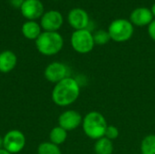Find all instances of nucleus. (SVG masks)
<instances>
[{
    "mask_svg": "<svg viewBox=\"0 0 155 154\" xmlns=\"http://www.w3.org/2000/svg\"><path fill=\"white\" fill-rule=\"evenodd\" d=\"M16 63L17 58L14 52L5 50L0 53V73H10L15 67Z\"/></svg>",
    "mask_w": 155,
    "mask_h": 154,
    "instance_id": "nucleus-13",
    "label": "nucleus"
},
{
    "mask_svg": "<svg viewBox=\"0 0 155 154\" xmlns=\"http://www.w3.org/2000/svg\"><path fill=\"white\" fill-rule=\"evenodd\" d=\"M93 35H94V44L98 45H104L108 44L109 41L111 40L108 31H105L103 29L97 30L96 32H94V34H93Z\"/></svg>",
    "mask_w": 155,
    "mask_h": 154,
    "instance_id": "nucleus-19",
    "label": "nucleus"
},
{
    "mask_svg": "<svg viewBox=\"0 0 155 154\" xmlns=\"http://www.w3.org/2000/svg\"><path fill=\"white\" fill-rule=\"evenodd\" d=\"M154 19L150 8L138 7L132 11L130 15V22L136 26L149 25Z\"/></svg>",
    "mask_w": 155,
    "mask_h": 154,
    "instance_id": "nucleus-12",
    "label": "nucleus"
},
{
    "mask_svg": "<svg viewBox=\"0 0 155 154\" xmlns=\"http://www.w3.org/2000/svg\"><path fill=\"white\" fill-rule=\"evenodd\" d=\"M24 36L30 40H36L41 34V26L35 21H27L22 26Z\"/></svg>",
    "mask_w": 155,
    "mask_h": 154,
    "instance_id": "nucleus-14",
    "label": "nucleus"
},
{
    "mask_svg": "<svg viewBox=\"0 0 155 154\" xmlns=\"http://www.w3.org/2000/svg\"><path fill=\"white\" fill-rule=\"evenodd\" d=\"M94 151L95 154H113L114 152V143L113 141L103 137L95 141Z\"/></svg>",
    "mask_w": 155,
    "mask_h": 154,
    "instance_id": "nucleus-15",
    "label": "nucleus"
},
{
    "mask_svg": "<svg viewBox=\"0 0 155 154\" xmlns=\"http://www.w3.org/2000/svg\"><path fill=\"white\" fill-rule=\"evenodd\" d=\"M25 145V137L19 130H11L3 137V149L11 154L20 152Z\"/></svg>",
    "mask_w": 155,
    "mask_h": 154,
    "instance_id": "nucleus-6",
    "label": "nucleus"
},
{
    "mask_svg": "<svg viewBox=\"0 0 155 154\" xmlns=\"http://www.w3.org/2000/svg\"><path fill=\"white\" fill-rule=\"evenodd\" d=\"M38 154H62L58 145L52 143L51 142H45L39 144L37 148Z\"/></svg>",
    "mask_w": 155,
    "mask_h": 154,
    "instance_id": "nucleus-18",
    "label": "nucleus"
},
{
    "mask_svg": "<svg viewBox=\"0 0 155 154\" xmlns=\"http://www.w3.org/2000/svg\"><path fill=\"white\" fill-rule=\"evenodd\" d=\"M148 34L150 37L155 42V19H153V22L148 25Z\"/></svg>",
    "mask_w": 155,
    "mask_h": 154,
    "instance_id": "nucleus-21",
    "label": "nucleus"
},
{
    "mask_svg": "<svg viewBox=\"0 0 155 154\" xmlns=\"http://www.w3.org/2000/svg\"><path fill=\"white\" fill-rule=\"evenodd\" d=\"M151 11H152L153 15V17H154L155 19V3L153 5V6H152V8H151Z\"/></svg>",
    "mask_w": 155,
    "mask_h": 154,
    "instance_id": "nucleus-22",
    "label": "nucleus"
},
{
    "mask_svg": "<svg viewBox=\"0 0 155 154\" xmlns=\"http://www.w3.org/2000/svg\"><path fill=\"white\" fill-rule=\"evenodd\" d=\"M82 125L85 135L95 141L104 137L108 126L105 117L96 111L88 113L83 118Z\"/></svg>",
    "mask_w": 155,
    "mask_h": 154,
    "instance_id": "nucleus-2",
    "label": "nucleus"
},
{
    "mask_svg": "<svg viewBox=\"0 0 155 154\" xmlns=\"http://www.w3.org/2000/svg\"><path fill=\"white\" fill-rule=\"evenodd\" d=\"M3 149V137L0 136V150Z\"/></svg>",
    "mask_w": 155,
    "mask_h": 154,
    "instance_id": "nucleus-24",
    "label": "nucleus"
},
{
    "mask_svg": "<svg viewBox=\"0 0 155 154\" xmlns=\"http://www.w3.org/2000/svg\"><path fill=\"white\" fill-rule=\"evenodd\" d=\"M139 154H142V153H139Z\"/></svg>",
    "mask_w": 155,
    "mask_h": 154,
    "instance_id": "nucleus-25",
    "label": "nucleus"
},
{
    "mask_svg": "<svg viewBox=\"0 0 155 154\" xmlns=\"http://www.w3.org/2000/svg\"><path fill=\"white\" fill-rule=\"evenodd\" d=\"M79 95L80 85L78 82L69 76L55 84L52 91V100L54 104L60 107L73 104L78 99Z\"/></svg>",
    "mask_w": 155,
    "mask_h": 154,
    "instance_id": "nucleus-1",
    "label": "nucleus"
},
{
    "mask_svg": "<svg viewBox=\"0 0 155 154\" xmlns=\"http://www.w3.org/2000/svg\"><path fill=\"white\" fill-rule=\"evenodd\" d=\"M64 19L60 12L51 10L45 12L41 19V27L46 32H56L63 25Z\"/></svg>",
    "mask_w": 155,
    "mask_h": 154,
    "instance_id": "nucleus-9",
    "label": "nucleus"
},
{
    "mask_svg": "<svg viewBox=\"0 0 155 154\" xmlns=\"http://www.w3.org/2000/svg\"><path fill=\"white\" fill-rule=\"evenodd\" d=\"M0 154H11L10 152H8L7 151H5V149H1L0 150Z\"/></svg>",
    "mask_w": 155,
    "mask_h": 154,
    "instance_id": "nucleus-23",
    "label": "nucleus"
},
{
    "mask_svg": "<svg viewBox=\"0 0 155 154\" xmlns=\"http://www.w3.org/2000/svg\"><path fill=\"white\" fill-rule=\"evenodd\" d=\"M68 22L75 30L87 29L90 19L87 12L82 8H74L68 14Z\"/></svg>",
    "mask_w": 155,
    "mask_h": 154,
    "instance_id": "nucleus-11",
    "label": "nucleus"
},
{
    "mask_svg": "<svg viewBox=\"0 0 155 154\" xmlns=\"http://www.w3.org/2000/svg\"><path fill=\"white\" fill-rule=\"evenodd\" d=\"M83 123L82 115L74 110H67L58 117V125L65 131H73L78 128Z\"/></svg>",
    "mask_w": 155,
    "mask_h": 154,
    "instance_id": "nucleus-8",
    "label": "nucleus"
},
{
    "mask_svg": "<svg viewBox=\"0 0 155 154\" xmlns=\"http://www.w3.org/2000/svg\"><path fill=\"white\" fill-rule=\"evenodd\" d=\"M21 13L29 21H34L42 16L44 5L39 0H25L21 5Z\"/></svg>",
    "mask_w": 155,
    "mask_h": 154,
    "instance_id": "nucleus-10",
    "label": "nucleus"
},
{
    "mask_svg": "<svg viewBox=\"0 0 155 154\" xmlns=\"http://www.w3.org/2000/svg\"><path fill=\"white\" fill-rule=\"evenodd\" d=\"M107 31L110 34L111 40L116 43H124L132 38L134 28L130 20L119 18L114 20L109 25Z\"/></svg>",
    "mask_w": 155,
    "mask_h": 154,
    "instance_id": "nucleus-4",
    "label": "nucleus"
},
{
    "mask_svg": "<svg viewBox=\"0 0 155 154\" xmlns=\"http://www.w3.org/2000/svg\"><path fill=\"white\" fill-rule=\"evenodd\" d=\"M44 74L48 82L57 84L64 78L68 77V68L63 63L54 62L46 66Z\"/></svg>",
    "mask_w": 155,
    "mask_h": 154,
    "instance_id": "nucleus-7",
    "label": "nucleus"
},
{
    "mask_svg": "<svg viewBox=\"0 0 155 154\" xmlns=\"http://www.w3.org/2000/svg\"><path fill=\"white\" fill-rule=\"evenodd\" d=\"M35 45L39 53L51 56L58 54L64 46V39L57 32H44L35 40Z\"/></svg>",
    "mask_w": 155,
    "mask_h": 154,
    "instance_id": "nucleus-3",
    "label": "nucleus"
},
{
    "mask_svg": "<svg viewBox=\"0 0 155 154\" xmlns=\"http://www.w3.org/2000/svg\"><path fill=\"white\" fill-rule=\"evenodd\" d=\"M49 139L52 143L59 146L66 141L67 131H65L59 125L56 127H54L49 133Z\"/></svg>",
    "mask_w": 155,
    "mask_h": 154,
    "instance_id": "nucleus-16",
    "label": "nucleus"
},
{
    "mask_svg": "<svg viewBox=\"0 0 155 154\" xmlns=\"http://www.w3.org/2000/svg\"><path fill=\"white\" fill-rule=\"evenodd\" d=\"M71 44L75 52L83 54L90 53L95 45L94 35L88 29L75 30L71 36Z\"/></svg>",
    "mask_w": 155,
    "mask_h": 154,
    "instance_id": "nucleus-5",
    "label": "nucleus"
},
{
    "mask_svg": "<svg viewBox=\"0 0 155 154\" xmlns=\"http://www.w3.org/2000/svg\"><path fill=\"white\" fill-rule=\"evenodd\" d=\"M142 154H155V135L149 134L145 136L141 143Z\"/></svg>",
    "mask_w": 155,
    "mask_h": 154,
    "instance_id": "nucleus-17",
    "label": "nucleus"
},
{
    "mask_svg": "<svg viewBox=\"0 0 155 154\" xmlns=\"http://www.w3.org/2000/svg\"><path fill=\"white\" fill-rule=\"evenodd\" d=\"M119 134H120V133H119V130L117 127H115L114 125H108L106 128V131H105L104 137H106L107 139H109L111 141H114L119 137Z\"/></svg>",
    "mask_w": 155,
    "mask_h": 154,
    "instance_id": "nucleus-20",
    "label": "nucleus"
}]
</instances>
